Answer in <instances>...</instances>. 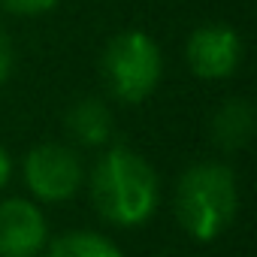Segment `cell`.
Instances as JSON below:
<instances>
[{
  "mask_svg": "<svg viewBox=\"0 0 257 257\" xmlns=\"http://www.w3.org/2000/svg\"><path fill=\"white\" fill-rule=\"evenodd\" d=\"M94 209L115 227H143L161 203L155 167L127 146H106L91 173Z\"/></svg>",
  "mask_w": 257,
  "mask_h": 257,
  "instance_id": "1",
  "label": "cell"
},
{
  "mask_svg": "<svg viewBox=\"0 0 257 257\" xmlns=\"http://www.w3.org/2000/svg\"><path fill=\"white\" fill-rule=\"evenodd\" d=\"M239 215L236 173L221 161L188 167L176 185V218L194 242H215Z\"/></svg>",
  "mask_w": 257,
  "mask_h": 257,
  "instance_id": "2",
  "label": "cell"
},
{
  "mask_svg": "<svg viewBox=\"0 0 257 257\" xmlns=\"http://www.w3.org/2000/svg\"><path fill=\"white\" fill-rule=\"evenodd\" d=\"M100 70L109 94L134 106L158 91L164 76V55L146 31H121L106 43Z\"/></svg>",
  "mask_w": 257,
  "mask_h": 257,
  "instance_id": "3",
  "label": "cell"
},
{
  "mask_svg": "<svg viewBox=\"0 0 257 257\" xmlns=\"http://www.w3.org/2000/svg\"><path fill=\"white\" fill-rule=\"evenodd\" d=\"M25 185L37 203H67L85 185V164L64 143H43L25 155Z\"/></svg>",
  "mask_w": 257,
  "mask_h": 257,
  "instance_id": "4",
  "label": "cell"
},
{
  "mask_svg": "<svg viewBox=\"0 0 257 257\" xmlns=\"http://www.w3.org/2000/svg\"><path fill=\"white\" fill-rule=\"evenodd\" d=\"M188 67L203 82H224L242 64V37L221 22L200 25L185 46Z\"/></svg>",
  "mask_w": 257,
  "mask_h": 257,
  "instance_id": "5",
  "label": "cell"
},
{
  "mask_svg": "<svg viewBox=\"0 0 257 257\" xmlns=\"http://www.w3.org/2000/svg\"><path fill=\"white\" fill-rule=\"evenodd\" d=\"M49 242L46 215L37 200H0V257H40Z\"/></svg>",
  "mask_w": 257,
  "mask_h": 257,
  "instance_id": "6",
  "label": "cell"
},
{
  "mask_svg": "<svg viewBox=\"0 0 257 257\" xmlns=\"http://www.w3.org/2000/svg\"><path fill=\"white\" fill-rule=\"evenodd\" d=\"M67 134L82 149H106L115 134V115L97 97H82L67 109Z\"/></svg>",
  "mask_w": 257,
  "mask_h": 257,
  "instance_id": "7",
  "label": "cell"
},
{
  "mask_svg": "<svg viewBox=\"0 0 257 257\" xmlns=\"http://www.w3.org/2000/svg\"><path fill=\"white\" fill-rule=\"evenodd\" d=\"M254 124H257L254 106L245 97H233L212 118V140L221 152H230V155L242 152L254 140Z\"/></svg>",
  "mask_w": 257,
  "mask_h": 257,
  "instance_id": "8",
  "label": "cell"
},
{
  "mask_svg": "<svg viewBox=\"0 0 257 257\" xmlns=\"http://www.w3.org/2000/svg\"><path fill=\"white\" fill-rule=\"evenodd\" d=\"M46 257H124L121 248L94 230H70L52 242H46Z\"/></svg>",
  "mask_w": 257,
  "mask_h": 257,
  "instance_id": "9",
  "label": "cell"
},
{
  "mask_svg": "<svg viewBox=\"0 0 257 257\" xmlns=\"http://www.w3.org/2000/svg\"><path fill=\"white\" fill-rule=\"evenodd\" d=\"M61 0H0V10H7L13 16H25V19H34V16H46L52 13Z\"/></svg>",
  "mask_w": 257,
  "mask_h": 257,
  "instance_id": "10",
  "label": "cell"
},
{
  "mask_svg": "<svg viewBox=\"0 0 257 257\" xmlns=\"http://www.w3.org/2000/svg\"><path fill=\"white\" fill-rule=\"evenodd\" d=\"M13 67H16V46L4 31V25H0V85L13 76Z\"/></svg>",
  "mask_w": 257,
  "mask_h": 257,
  "instance_id": "11",
  "label": "cell"
},
{
  "mask_svg": "<svg viewBox=\"0 0 257 257\" xmlns=\"http://www.w3.org/2000/svg\"><path fill=\"white\" fill-rule=\"evenodd\" d=\"M10 179H13V158H10V152L4 146H0V191L10 185Z\"/></svg>",
  "mask_w": 257,
  "mask_h": 257,
  "instance_id": "12",
  "label": "cell"
}]
</instances>
